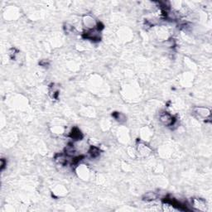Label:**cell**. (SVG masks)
<instances>
[{
  "mask_svg": "<svg viewBox=\"0 0 212 212\" xmlns=\"http://www.w3.org/2000/svg\"><path fill=\"white\" fill-rule=\"evenodd\" d=\"M191 205H192L193 208L200 210V211H206L207 210V205L203 199L194 198L191 200Z\"/></svg>",
  "mask_w": 212,
  "mask_h": 212,
  "instance_id": "obj_1",
  "label": "cell"
},
{
  "mask_svg": "<svg viewBox=\"0 0 212 212\" xmlns=\"http://www.w3.org/2000/svg\"><path fill=\"white\" fill-rule=\"evenodd\" d=\"M160 120L166 126H173V124H175V122H176V119L173 118L172 115L167 114V113H165L163 115H161Z\"/></svg>",
  "mask_w": 212,
  "mask_h": 212,
  "instance_id": "obj_2",
  "label": "cell"
},
{
  "mask_svg": "<svg viewBox=\"0 0 212 212\" xmlns=\"http://www.w3.org/2000/svg\"><path fill=\"white\" fill-rule=\"evenodd\" d=\"M83 37L91 41H99L100 39V32L95 30H91L83 34Z\"/></svg>",
  "mask_w": 212,
  "mask_h": 212,
  "instance_id": "obj_3",
  "label": "cell"
},
{
  "mask_svg": "<svg viewBox=\"0 0 212 212\" xmlns=\"http://www.w3.org/2000/svg\"><path fill=\"white\" fill-rule=\"evenodd\" d=\"M194 111L199 117H200V118H210V109H206V108L197 107V108H195Z\"/></svg>",
  "mask_w": 212,
  "mask_h": 212,
  "instance_id": "obj_4",
  "label": "cell"
},
{
  "mask_svg": "<svg viewBox=\"0 0 212 212\" xmlns=\"http://www.w3.org/2000/svg\"><path fill=\"white\" fill-rule=\"evenodd\" d=\"M70 137L74 140H80L82 138L83 135H82L81 132H80L77 128H73L72 131H71Z\"/></svg>",
  "mask_w": 212,
  "mask_h": 212,
  "instance_id": "obj_5",
  "label": "cell"
},
{
  "mask_svg": "<svg viewBox=\"0 0 212 212\" xmlns=\"http://www.w3.org/2000/svg\"><path fill=\"white\" fill-rule=\"evenodd\" d=\"M89 153L92 158H97L100 156V150L97 147H91L90 151H89Z\"/></svg>",
  "mask_w": 212,
  "mask_h": 212,
  "instance_id": "obj_6",
  "label": "cell"
},
{
  "mask_svg": "<svg viewBox=\"0 0 212 212\" xmlns=\"http://www.w3.org/2000/svg\"><path fill=\"white\" fill-rule=\"evenodd\" d=\"M158 197V195L154 193V192H149V193H146L143 197V200H146V201H151V200H154L157 199Z\"/></svg>",
  "mask_w": 212,
  "mask_h": 212,
  "instance_id": "obj_7",
  "label": "cell"
},
{
  "mask_svg": "<svg viewBox=\"0 0 212 212\" xmlns=\"http://www.w3.org/2000/svg\"><path fill=\"white\" fill-rule=\"evenodd\" d=\"M55 160L57 163L61 164V165H65V164L67 162V159L66 156H64L62 154H58L56 156L55 158Z\"/></svg>",
  "mask_w": 212,
  "mask_h": 212,
  "instance_id": "obj_8",
  "label": "cell"
},
{
  "mask_svg": "<svg viewBox=\"0 0 212 212\" xmlns=\"http://www.w3.org/2000/svg\"><path fill=\"white\" fill-rule=\"evenodd\" d=\"M5 165H7V162H5L4 159H2V160H1V170L4 169Z\"/></svg>",
  "mask_w": 212,
  "mask_h": 212,
  "instance_id": "obj_9",
  "label": "cell"
}]
</instances>
